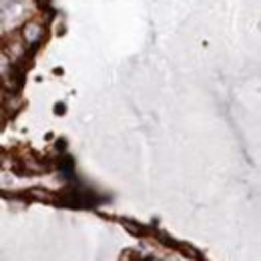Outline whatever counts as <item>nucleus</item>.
I'll return each instance as SVG.
<instances>
[{
	"mask_svg": "<svg viewBox=\"0 0 261 261\" xmlns=\"http://www.w3.org/2000/svg\"><path fill=\"white\" fill-rule=\"evenodd\" d=\"M20 38H22L24 46H38L44 40V24L38 18L27 20L20 27Z\"/></svg>",
	"mask_w": 261,
	"mask_h": 261,
	"instance_id": "nucleus-1",
	"label": "nucleus"
},
{
	"mask_svg": "<svg viewBox=\"0 0 261 261\" xmlns=\"http://www.w3.org/2000/svg\"><path fill=\"white\" fill-rule=\"evenodd\" d=\"M10 70H12V59L4 48H0V79H4Z\"/></svg>",
	"mask_w": 261,
	"mask_h": 261,
	"instance_id": "nucleus-2",
	"label": "nucleus"
},
{
	"mask_svg": "<svg viewBox=\"0 0 261 261\" xmlns=\"http://www.w3.org/2000/svg\"><path fill=\"white\" fill-rule=\"evenodd\" d=\"M24 169H27V173H42V171H46V165L38 163L34 159H24Z\"/></svg>",
	"mask_w": 261,
	"mask_h": 261,
	"instance_id": "nucleus-3",
	"label": "nucleus"
},
{
	"mask_svg": "<svg viewBox=\"0 0 261 261\" xmlns=\"http://www.w3.org/2000/svg\"><path fill=\"white\" fill-rule=\"evenodd\" d=\"M177 249L179 251H183L187 257H191V259H201V253L197 251L195 247H191V245H187V243H179L177 245Z\"/></svg>",
	"mask_w": 261,
	"mask_h": 261,
	"instance_id": "nucleus-4",
	"label": "nucleus"
},
{
	"mask_svg": "<svg viewBox=\"0 0 261 261\" xmlns=\"http://www.w3.org/2000/svg\"><path fill=\"white\" fill-rule=\"evenodd\" d=\"M29 195L34 197V199H40V201H53V195L46 189H31Z\"/></svg>",
	"mask_w": 261,
	"mask_h": 261,
	"instance_id": "nucleus-5",
	"label": "nucleus"
},
{
	"mask_svg": "<svg viewBox=\"0 0 261 261\" xmlns=\"http://www.w3.org/2000/svg\"><path fill=\"white\" fill-rule=\"evenodd\" d=\"M125 227L129 229L133 235H145L147 233V229H143V227H137V225H133L130 221H125Z\"/></svg>",
	"mask_w": 261,
	"mask_h": 261,
	"instance_id": "nucleus-6",
	"label": "nucleus"
},
{
	"mask_svg": "<svg viewBox=\"0 0 261 261\" xmlns=\"http://www.w3.org/2000/svg\"><path fill=\"white\" fill-rule=\"evenodd\" d=\"M6 102V91H4V87L0 85V107Z\"/></svg>",
	"mask_w": 261,
	"mask_h": 261,
	"instance_id": "nucleus-7",
	"label": "nucleus"
},
{
	"mask_svg": "<svg viewBox=\"0 0 261 261\" xmlns=\"http://www.w3.org/2000/svg\"><path fill=\"white\" fill-rule=\"evenodd\" d=\"M48 2H50V0H38L40 6H48Z\"/></svg>",
	"mask_w": 261,
	"mask_h": 261,
	"instance_id": "nucleus-8",
	"label": "nucleus"
}]
</instances>
